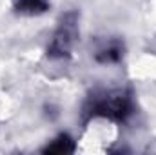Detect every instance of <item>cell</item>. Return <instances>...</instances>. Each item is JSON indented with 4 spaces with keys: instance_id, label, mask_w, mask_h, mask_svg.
<instances>
[{
    "instance_id": "6da1fadb",
    "label": "cell",
    "mask_w": 156,
    "mask_h": 155,
    "mask_svg": "<svg viewBox=\"0 0 156 155\" xmlns=\"http://www.w3.org/2000/svg\"><path fill=\"white\" fill-rule=\"evenodd\" d=\"M96 112H98V115L109 117V119H122L129 112V99L125 95H122V93L109 95L107 99H104L98 104Z\"/></svg>"
},
{
    "instance_id": "7a4b0ae2",
    "label": "cell",
    "mask_w": 156,
    "mask_h": 155,
    "mask_svg": "<svg viewBox=\"0 0 156 155\" xmlns=\"http://www.w3.org/2000/svg\"><path fill=\"white\" fill-rule=\"evenodd\" d=\"M73 37H75V31L73 28L69 26H62L60 31L56 33V37L51 44V55H66L69 49H71V44H73Z\"/></svg>"
},
{
    "instance_id": "3957f363",
    "label": "cell",
    "mask_w": 156,
    "mask_h": 155,
    "mask_svg": "<svg viewBox=\"0 0 156 155\" xmlns=\"http://www.w3.org/2000/svg\"><path fill=\"white\" fill-rule=\"evenodd\" d=\"M15 7L24 15H40L49 7V0H15Z\"/></svg>"
},
{
    "instance_id": "277c9868",
    "label": "cell",
    "mask_w": 156,
    "mask_h": 155,
    "mask_svg": "<svg viewBox=\"0 0 156 155\" xmlns=\"http://www.w3.org/2000/svg\"><path fill=\"white\" fill-rule=\"evenodd\" d=\"M73 150H75L73 141L67 135H60L53 144H49L45 148V152H49V153H71Z\"/></svg>"
}]
</instances>
